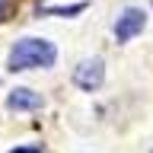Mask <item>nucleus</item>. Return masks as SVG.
<instances>
[{
	"instance_id": "obj_1",
	"label": "nucleus",
	"mask_w": 153,
	"mask_h": 153,
	"mask_svg": "<svg viewBox=\"0 0 153 153\" xmlns=\"http://www.w3.org/2000/svg\"><path fill=\"white\" fill-rule=\"evenodd\" d=\"M54 45L45 38H22L10 51V70H29V67H48L54 64Z\"/></svg>"
},
{
	"instance_id": "obj_2",
	"label": "nucleus",
	"mask_w": 153,
	"mask_h": 153,
	"mask_svg": "<svg viewBox=\"0 0 153 153\" xmlns=\"http://www.w3.org/2000/svg\"><path fill=\"white\" fill-rule=\"evenodd\" d=\"M102 76H105V67L99 57H89V61H80L74 70V83L80 86V89H86V93H93V89H99L102 86Z\"/></svg>"
},
{
	"instance_id": "obj_3",
	"label": "nucleus",
	"mask_w": 153,
	"mask_h": 153,
	"mask_svg": "<svg viewBox=\"0 0 153 153\" xmlns=\"http://www.w3.org/2000/svg\"><path fill=\"white\" fill-rule=\"evenodd\" d=\"M143 26H147L143 10L128 7L121 16H118V22H115V38H118V42H128V38H134L137 32H143Z\"/></svg>"
},
{
	"instance_id": "obj_4",
	"label": "nucleus",
	"mask_w": 153,
	"mask_h": 153,
	"mask_svg": "<svg viewBox=\"0 0 153 153\" xmlns=\"http://www.w3.org/2000/svg\"><path fill=\"white\" fill-rule=\"evenodd\" d=\"M7 105L16 108V112H22V108H42V96L32 93V89H13L7 96Z\"/></svg>"
},
{
	"instance_id": "obj_5",
	"label": "nucleus",
	"mask_w": 153,
	"mask_h": 153,
	"mask_svg": "<svg viewBox=\"0 0 153 153\" xmlns=\"http://www.w3.org/2000/svg\"><path fill=\"white\" fill-rule=\"evenodd\" d=\"M13 153H38L35 147H19V150H13Z\"/></svg>"
},
{
	"instance_id": "obj_6",
	"label": "nucleus",
	"mask_w": 153,
	"mask_h": 153,
	"mask_svg": "<svg viewBox=\"0 0 153 153\" xmlns=\"http://www.w3.org/2000/svg\"><path fill=\"white\" fill-rule=\"evenodd\" d=\"M7 16V0H0V19Z\"/></svg>"
}]
</instances>
